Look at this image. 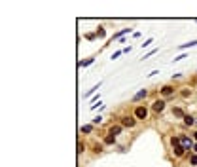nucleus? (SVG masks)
<instances>
[{
	"label": "nucleus",
	"instance_id": "obj_1",
	"mask_svg": "<svg viewBox=\"0 0 197 167\" xmlns=\"http://www.w3.org/2000/svg\"><path fill=\"white\" fill-rule=\"evenodd\" d=\"M133 116L137 118V120H148V108L144 106V104H137V106H135Z\"/></svg>",
	"mask_w": 197,
	"mask_h": 167
},
{
	"label": "nucleus",
	"instance_id": "obj_2",
	"mask_svg": "<svg viewBox=\"0 0 197 167\" xmlns=\"http://www.w3.org/2000/svg\"><path fill=\"white\" fill-rule=\"evenodd\" d=\"M138 120L135 118V116H121L120 118V125H123V127H129V129H133L135 125H137Z\"/></svg>",
	"mask_w": 197,
	"mask_h": 167
},
{
	"label": "nucleus",
	"instance_id": "obj_3",
	"mask_svg": "<svg viewBox=\"0 0 197 167\" xmlns=\"http://www.w3.org/2000/svg\"><path fill=\"white\" fill-rule=\"evenodd\" d=\"M178 137H180V143H182V146H184V148H186V150H191V148H193V144H195V140H193V139H191V137H188V135H184V133H180V135H178Z\"/></svg>",
	"mask_w": 197,
	"mask_h": 167
},
{
	"label": "nucleus",
	"instance_id": "obj_4",
	"mask_svg": "<svg viewBox=\"0 0 197 167\" xmlns=\"http://www.w3.org/2000/svg\"><path fill=\"white\" fill-rule=\"evenodd\" d=\"M165 106H167V103L163 101V99H157V101H154L152 103V110L154 112H157V114H161L165 110Z\"/></svg>",
	"mask_w": 197,
	"mask_h": 167
},
{
	"label": "nucleus",
	"instance_id": "obj_5",
	"mask_svg": "<svg viewBox=\"0 0 197 167\" xmlns=\"http://www.w3.org/2000/svg\"><path fill=\"white\" fill-rule=\"evenodd\" d=\"M171 148H173V154H174V158H182V156L186 154V148L182 146V143H178V144H173Z\"/></svg>",
	"mask_w": 197,
	"mask_h": 167
},
{
	"label": "nucleus",
	"instance_id": "obj_6",
	"mask_svg": "<svg viewBox=\"0 0 197 167\" xmlns=\"http://www.w3.org/2000/svg\"><path fill=\"white\" fill-rule=\"evenodd\" d=\"M159 93H161L163 97H171V95H174V86H171V84H165L161 89H159Z\"/></svg>",
	"mask_w": 197,
	"mask_h": 167
},
{
	"label": "nucleus",
	"instance_id": "obj_7",
	"mask_svg": "<svg viewBox=\"0 0 197 167\" xmlns=\"http://www.w3.org/2000/svg\"><path fill=\"white\" fill-rule=\"evenodd\" d=\"M146 97H148V89H138V91L133 95L131 101H133V103H140L142 99H146Z\"/></svg>",
	"mask_w": 197,
	"mask_h": 167
},
{
	"label": "nucleus",
	"instance_id": "obj_8",
	"mask_svg": "<svg viewBox=\"0 0 197 167\" xmlns=\"http://www.w3.org/2000/svg\"><path fill=\"white\" fill-rule=\"evenodd\" d=\"M121 131H123V125H120V123H116V125H110V129H108V135H114V137H118V135H121Z\"/></svg>",
	"mask_w": 197,
	"mask_h": 167
},
{
	"label": "nucleus",
	"instance_id": "obj_9",
	"mask_svg": "<svg viewBox=\"0 0 197 167\" xmlns=\"http://www.w3.org/2000/svg\"><path fill=\"white\" fill-rule=\"evenodd\" d=\"M184 125H186V127H191V125H195V118L191 116V114H186V116H184Z\"/></svg>",
	"mask_w": 197,
	"mask_h": 167
},
{
	"label": "nucleus",
	"instance_id": "obj_10",
	"mask_svg": "<svg viewBox=\"0 0 197 167\" xmlns=\"http://www.w3.org/2000/svg\"><path fill=\"white\" fill-rule=\"evenodd\" d=\"M93 129H95V125H93V123H85V125H82L80 131L85 133V135H89V133H93Z\"/></svg>",
	"mask_w": 197,
	"mask_h": 167
},
{
	"label": "nucleus",
	"instance_id": "obj_11",
	"mask_svg": "<svg viewBox=\"0 0 197 167\" xmlns=\"http://www.w3.org/2000/svg\"><path fill=\"white\" fill-rule=\"evenodd\" d=\"M131 30L133 29H120V30H118V33H114V36H112V40H116V38H120V36H123V34H127V33H131Z\"/></svg>",
	"mask_w": 197,
	"mask_h": 167
},
{
	"label": "nucleus",
	"instance_id": "obj_12",
	"mask_svg": "<svg viewBox=\"0 0 197 167\" xmlns=\"http://www.w3.org/2000/svg\"><path fill=\"white\" fill-rule=\"evenodd\" d=\"M173 116H174V118H182V120H184L186 114H184V110H182L180 106H174V108H173Z\"/></svg>",
	"mask_w": 197,
	"mask_h": 167
},
{
	"label": "nucleus",
	"instance_id": "obj_13",
	"mask_svg": "<svg viewBox=\"0 0 197 167\" xmlns=\"http://www.w3.org/2000/svg\"><path fill=\"white\" fill-rule=\"evenodd\" d=\"M197 46V40H190V42H186V44H180L178 48L180 50H188V48H195Z\"/></svg>",
	"mask_w": 197,
	"mask_h": 167
},
{
	"label": "nucleus",
	"instance_id": "obj_14",
	"mask_svg": "<svg viewBox=\"0 0 197 167\" xmlns=\"http://www.w3.org/2000/svg\"><path fill=\"white\" fill-rule=\"evenodd\" d=\"M101 86H102V84L98 82L97 86H93L91 89H87V91H85V95H84V97H91V95H93V93H95V91H98V89H101Z\"/></svg>",
	"mask_w": 197,
	"mask_h": 167
},
{
	"label": "nucleus",
	"instance_id": "obj_15",
	"mask_svg": "<svg viewBox=\"0 0 197 167\" xmlns=\"http://www.w3.org/2000/svg\"><path fill=\"white\" fill-rule=\"evenodd\" d=\"M102 144H116V137H114V135H106L104 139H102Z\"/></svg>",
	"mask_w": 197,
	"mask_h": 167
},
{
	"label": "nucleus",
	"instance_id": "obj_16",
	"mask_svg": "<svg viewBox=\"0 0 197 167\" xmlns=\"http://www.w3.org/2000/svg\"><path fill=\"white\" fill-rule=\"evenodd\" d=\"M93 63H95V59H93V57H89V59H84V61H80L78 65H80L82 69H84V67H89V65H93Z\"/></svg>",
	"mask_w": 197,
	"mask_h": 167
},
{
	"label": "nucleus",
	"instance_id": "obj_17",
	"mask_svg": "<svg viewBox=\"0 0 197 167\" xmlns=\"http://www.w3.org/2000/svg\"><path fill=\"white\" fill-rule=\"evenodd\" d=\"M180 97H184V99L191 97V89L190 87H182V89H180Z\"/></svg>",
	"mask_w": 197,
	"mask_h": 167
},
{
	"label": "nucleus",
	"instance_id": "obj_18",
	"mask_svg": "<svg viewBox=\"0 0 197 167\" xmlns=\"http://www.w3.org/2000/svg\"><path fill=\"white\" fill-rule=\"evenodd\" d=\"M102 148H104V144H102V143H95V144H93V152H95V154H101Z\"/></svg>",
	"mask_w": 197,
	"mask_h": 167
},
{
	"label": "nucleus",
	"instance_id": "obj_19",
	"mask_svg": "<svg viewBox=\"0 0 197 167\" xmlns=\"http://www.w3.org/2000/svg\"><path fill=\"white\" fill-rule=\"evenodd\" d=\"M95 34L98 36V38H104V36H106V29L104 27H97V33Z\"/></svg>",
	"mask_w": 197,
	"mask_h": 167
},
{
	"label": "nucleus",
	"instance_id": "obj_20",
	"mask_svg": "<svg viewBox=\"0 0 197 167\" xmlns=\"http://www.w3.org/2000/svg\"><path fill=\"white\" fill-rule=\"evenodd\" d=\"M76 152L78 154H84L85 152V143H82V140H80V143H78V150H76Z\"/></svg>",
	"mask_w": 197,
	"mask_h": 167
},
{
	"label": "nucleus",
	"instance_id": "obj_21",
	"mask_svg": "<svg viewBox=\"0 0 197 167\" xmlns=\"http://www.w3.org/2000/svg\"><path fill=\"white\" fill-rule=\"evenodd\" d=\"M101 122H102V116H101V114H98V116H95V118L91 120V123H93V125H98Z\"/></svg>",
	"mask_w": 197,
	"mask_h": 167
},
{
	"label": "nucleus",
	"instance_id": "obj_22",
	"mask_svg": "<svg viewBox=\"0 0 197 167\" xmlns=\"http://www.w3.org/2000/svg\"><path fill=\"white\" fill-rule=\"evenodd\" d=\"M155 53H157V48H154V50H150V51H148V53H146V55H144V57H142V59H148V57H152V55H155Z\"/></svg>",
	"mask_w": 197,
	"mask_h": 167
},
{
	"label": "nucleus",
	"instance_id": "obj_23",
	"mask_svg": "<svg viewBox=\"0 0 197 167\" xmlns=\"http://www.w3.org/2000/svg\"><path fill=\"white\" fill-rule=\"evenodd\" d=\"M169 143H171V146H173V144H178V143H180V137H171Z\"/></svg>",
	"mask_w": 197,
	"mask_h": 167
},
{
	"label": "nucleus",
	"instance_id": "obj_24",
	"mask_svg": "<svg viewBox=\"0 0 197 167\" xmlns=\"http://www.w3.org/2000/svg\"><path fill=\"white\" fill-rule=\"evenodd\" d=\"M120 55H123V51H121V50H120V51H114V53H112V61H116Z\"/></svg>",
	"mask_w": 197,
	"mask_h": 167
},
{
	"label": "nucleus",
	"instance_id": "obj_25",
	"mask_svg": "<svg viewBox=\"0 0 197 167\" xmlns=\"http://www.w3.org/2000/svg\"><path fill=\"white\" fill-rule=\"evenodd\" d=\"M190 165L197 167V156H191V158H190Z\"/></svg>",
	"mask_w": 197,
	"mask_h": 167
},
{
	"label": "nucleus",
	"instance_id": "obj_26",
	"mask_svg": "<svg viewBox=\"0 0 197 167\" xmlns=\"http://www.w3.org/2000/svg\"><path fill=\"white\" fill-rule=\"evenodd\" d=\"M152 44H154V38H148V40L142 44V48H148V46H152Z\"/></svg>",
	"mask_w": 197,
	"mask_h": 167
},
{
	"label": "nucleus",
	"instance_id": "obj_27",
	"mask_svg": "<svg viewBox=\"0 0 197 167\" xmlns=\"http://www.w3.org/2000/svg\"><path fill=\"white\" fill-rule=\"evenodd\" d=\"M182 59H186V53H182V55H176L173 61H174V63H178V61H182Z\"/></svg>",
	"mask_w": 197,
	"mask_h": 167
},
{
	"label": "nucleus",
	"instance_id": "obj_28",
	"mask_svg": "<svg viewBox=\"0 0 197 167\" xmlns=\"http://www.w3.org/2000/svg\"><path fill=\"white\" fill-rule=\"evenodd\" d=\"M193 152H195V154H197V143H195V144H193Z\"/></svg>",
	"mask_w": 197,
	"mask_h": 167
},
{
	"label": "nucleus",
	"instance_id": "obj_29",
	"mask_svg": "<svg viewBox=\"0 0 197 167\" xmlns=\"http://www.w3.org/2000/svg\"><path fill=\"white\" fill-rule=\"evenodd\" d=\"M193 140H195V143H197V131L193 133Z\"/></svg>",
	"mask_w": 197,
	"mask_h": 167
},
{
	"label": "nucleus",
	"instance_id": "obj_30",
	"mask_svg": "<svg viewBox=\"0 0 197 167\" xmlns=\"http://www.w3.org/2000/svg\"><path fill=\"white\" fill-rule=\"evenodd\" d=\"M195 23H197V19H195Z\"/></svg>",
	"mask_w": 197,
	"mask_h": 167
}]
</instances>
